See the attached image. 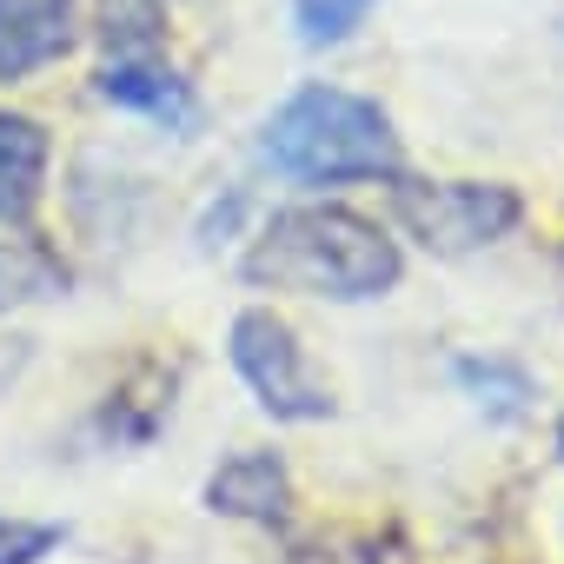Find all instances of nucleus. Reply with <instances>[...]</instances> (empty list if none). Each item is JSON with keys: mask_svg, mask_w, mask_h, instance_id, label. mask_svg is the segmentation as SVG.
<instances>
[{"mask_svg": "<svg viewBox=\"0 0 564 564\" xmlns=\"http://www.w3.org/2000/svg\"><path fill=\"white\" fill-rule=\"evenodd\" d=\"M47 180V133L28 113H0V219H28Z\"/></svg>", "mask_w": 564, "mask_h": 564, "instance_id": "obj_8", "label": "nucleus"}, {"mask_svg": "<svg viewBox=\"0 0 564 564\" xmlns=\"http://www.w3.org/2000/svg\"><path fill=\"white\" fill-rule=\"evenodd\" d=\"M557 452H564V425H557Z\"/></svg>", "mask_w": 564, "mask_h": 564, "instance_id": "obj_12", "label": "nucleus"}, {"mask_svg": "<svg viewBox=\"0 0 564 564\" xmlns=\"http://www.w3.org/2000/svg\"><path fill=\"white\" fill-rule=\"evenodd\" d=\"M399 180V173H392ZM392 206L405 219V232L445 259L478 252L491 239H505L524 219V199L511 186H471V180H399Z\"/></svg>", "mask_w": 564, "mask_h": 564, "instance_id": "obj_3", "label": "nucleus"}, {"mask_svg": "<svg viewBox=\"0 0 564 564\" xmlns=\"http://www.w3.org/2000/svg\"><path fill=\"white\" fill-rule=\"evenodd\" d=\"M232 366H239V379L252 386V399L272 419H326L333 412L326 386H313V372L300 359L293 326L272 319L265 306H252V313L232 319Z\"/></svg>", "mask_w": 564, "mask_h": 564, "instance_id": "obj_4", "label": "nucleus"}, {"mask_svg": "<svg viewBox=\"0 0 564 564\" xmlns=\"http://www.w3.org/2000/svg\"><path fill=\"white\" fill-rule=\"evenodd\" d=\"M399 246L346 213V206H286L246 252V279L272 293H313V300H379L399 286Z\"/></svg>", "mask_w": 564, "mask_h": 564, "instance_id": "obj_1", "label": "nucleus"}, {"mask_svg": "<svg viewBox=\"0 0 564 564\" xmlns=\"http://www.w3.org/2000/svg\"><path fill=\"white\" fill-rule=\"evenodd\" d=\"M61 544V524H21V518H0V564H34L41 551Z\"/></svg>", "mask_w": 564, "mask_h": 564, "instance_id": "obj_11", "label": "nucleus"}, {"mask_svg": "<svg viewBox=\"0 0 564 564\" xmlns=\"http://www.w3.org/2000/svg\"><path fill=\"white\" fill-rule=\"evenodd\" d=\"M61 286V265L47 259V252H34V246H8L0 239V313L8 306H28V300H47Z\"/></svg>", "mask_w": 564, "mask_h": 564, "instance_id": "obj_9", "label": "nucleus"}, {"mask_svg": "<svg viewBox=\"0 0 564 564\" xmlns=\"http://www.w3.org/2000/svg\"><path fill=\"white\" fill-rule=\"evenodd\" d=\"M67 47H74V0H0V80H28Z\"/></svg>", "mask_w": 564, "mask_h": 564, "instance_id": "obj_5", "label": "nucleus"}, {"mask_svg": "<svg viewBox=\"0 0 564 564\" xmlns=\"http://www.w3.org/2000/svg\"><path fill=\"white\" fill-rule=\"evenodd\" d=\"M206 498H213V511L272 524V518H286V505H293V478H286V465H279L272 452H239V458H226L213 471Z\"/></svg>", "mask_w": 564, "mask_h": 564, "instance_id": "obj_6", "label": "nucleus"}, {"mask_svg": "<svg viewBox=\"0 0 564 564\" xmlns=\"http://www.w3.org/2000/svg\"><path fill=\"white\" fill-rule=\"evenodd\" d=\"M293 8H300L306 47H333V41H346V34L372 14V0H293Z\"/></svg>", "mask_w": 564, "mask_h": 564, "instance_id": "obj_10", "label": "nucleus"}, {"mask_svg": "<svg viewBox=\"0 0 564 564\" xmlns=\"http://www.w3.org/2000/svg\"><path fill=\"white\" fill-rule=\"evenodd\" d=\"M100 94H107L113 107H133V113L160 120V127H193V120H199L193 87H186L180 74H166V67H147V61H113V67L100 74Z\"/></svg>", "mask_w": 564, "mask_h": 564, "instance_id": "obj_7", "label": "nucleus"}, {"mask_svg": "<svg viewBox=\"0 0 564 564\" xmlns=\"http://www.w3.org/2000/svg\"><path fill=\"white\" fill-rule=\"evenodd\" d=\"M265 160L286 180L339 186V180H392L399 173V133L379 100L346 87H300L265 120Z\"/></svg>", "mask_w": 564, "mask_h": 564, "instance_id": "obj_2", "label": "nucleus"}]
</instances>
